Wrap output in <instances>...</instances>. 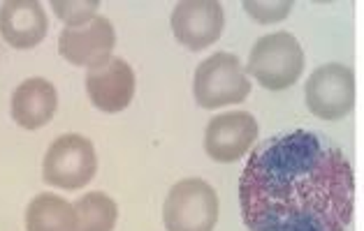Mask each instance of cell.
<instances>
[{
    "label": "cell",
    "instance_id": "obj_1",
    "mask_svg": "<svg viewBox=\"0 0 364 231\" xmlns=\"http://www.w3.org/2000/svg\"><path fill=\"white\" fill-rule=\"evenodd\" d=\"M355 179L343 153L314 132H290L253 148L239 181L248 231H346Z\"/></svg>",
    "mask_w": 364,
    "mask_h": 231
},
{
    "label": "cell",
    "instance_id": "obj_2",
    "mask_svg": "<svg viewBox=\"0 0 364 231\" xmlns=\"http://www.w3.org/2000/svg\"><path fill=\"white\" fill-rule=\"evenodd\" d=\"M246 72L267 91H286L304 72V51L290 33L264 35L251 49Z\"/></svg>",
    "mask_w": 364,
    "mask_h": 231
},
{
    "label": "cell",
    "instance_id": "obj_3",
    "mask_svg": "<svg viewBox=\"0 0 364 231\" xmlns=\"http://www.w3.org/2000/svg\"><path fill=\"white\" fill-rule=\"evenodd\" d=\"M195 102L202 109H220L225 104H239L251 95V81L239 58L232 53L218 51L211 58L202 60L195 69L193 84Z\"/></svg>",
    "mask_w": 364,
    "mask_h": 231
},
{
    "label": "cell",
    "instance_id": "obj_4",
    "mask_svg": "<svg viewBox=\"0 0 364 231\" xmlns=\"http://www.w3.org/2000/svg\"><path fill=\"white\" fill-rule=\"evenodd\" d=\"M163 220L167 231H214L218 222V197L202 179L179 181L165 199Z\"/></svg>",
    "mask_w": 364,
    "mask_h": 231
},
{
    "label": "cell",
    "instance_id": "obj_5",
    "mask_svg": "<svg viewBox=\"0 0 364 231\" xmlns=\"http://www.w3.org/2000/svg\"><path fill=\"white\" fill-rule=\"evenodd\" d=\"M97 157L93 144L82 135H63L49 146L44 155L42 176L54 188L79 190L93 181Z\"/></svg>",
    "mask_w": 364,
    "mask_h": 231
},
{
    "label": "cell",
    "instance_id": "obj_6",
    "mask_svg": "<svg viewBox=\"0 0 364 231\" xmlns=\"http://www.w3.org/2000/svg\"><path fill=\"white\" fill-rule=\"evenodd\" d=\"M306 106L321 120H339L353 111L355 74L350 67L327 63L318 67L306 81Z\"/></svg>",
    "mask_w": 364,
    "mask_h": 231
},
{
    "label": "cell",
    "instance_id": "obj_7",
    "mask_svg": "<svg viewBox=\"0 0 364 231\" xmlns=\"http://www.w3.org/2000/svg\"><path fill=\"white\" fill-rule=\"evenodd\" d=\"M117 47V33L114 26L105 16H95L84 26L65 28L58 38V51L68 63L97 67L107 63L112 49Z\"/></svg>",
    "mask_w": 364,
    "mask_h": 231
},
{
    "label": "cell",
    "instance_id": "obj_8",
    "mask_svg": "<svg viewBox=\"0 0 364 231\" xmlns=\"http://www.w3.org/2000/svg\"><path fill=\"white\" fill-rule=\"evenodd\" d=\"M223 5L214 0H186L172 12V33L191 51H202L223 33Z\"/></svg>",
    "mask_w": 364,
    "mask_h": 231
},
{
    "label": "cell",
    "instance_id": "obj_9",
    "mask_svg": "<svg viewBox=\"0 0 364 231\" xmlns=\"http://www.w3.org/2000/svg\"><path fill=\"white\" fill-rule=\"evenodd\" d=\"M257 139V120L246 111L220 113L204 130V150L214 162H237Z\"/></svg>",
    "mask_w": 364,
    "mask_h": 231
},
{
    "label": "cell",
    "instance_id": "obj_10",
    "mask_svg": "<svg viewBox=\"0 0 364 231\" xmlns=\"http://www.w3.org/2000/svg\"><path fill=\"white\" fill-rule=\"evenodd\" d=\"M135 72L123 58L91 67L86 74V91L91 102L105 113L123 111L135 97Z\"/></svg>",
    "mask_w": 364,
    "mask_h": 231
},
{
    "label": "cell",
    "instance_id": "obj_11",
    "mask_svg": "<svg viewBox=\"0 0 364 231\" xmlns=\"http://www.w3.org/2000/svg\"><path fill=\"white\" fill-rule=\"evenodd\" d=\"M49 21L35 0H7L0 5V35L14 49H33L47 38Z\"/></svg>",
    "mask_w": 364,
    "mask_h": 231
},
{
    "label": "cell",
    "instance_id": "obj_12",
    "mask_svg": "<svg viewBox=\"0 0 364 231\" xmlns=\"http://www.w3.org/2000/svg\"><path fill=\"white\" fill-rule=\"evenodd\" d=\"M56 106L58 95L54 84L42 77H33L16 86L12 95V118L23 130H38L54 118Z\"/></svg>",
    "mask_w": 364,
    "mask_h": 231
},
{
    "label": "cell",
    "instance_id": "obj_13",
    "mask_svg": "<svg viewBox=\"0 0 364 231\" xmlns=\"http://www.w3.org/2000/svg\"><path fill=\"white\" fill-rule=\"evenodd\" d=\"M75 206L58 194H38L26 208V231H75Z\"/></svg>",
    "mask_w": 364,
    "mask_h": 231
},
{
    "label": "cell",
    "instance_id": "obj_14",
    "mask_svg": "<svg viewBox=\"0 0 364 231\" xmlns=\"http://www.w3.org/2000/svg\"><path fill=\"white\" fill-rule=\"evenodd\" d=\"M75 213H77L75 231H112L119 218L117 201L107 197L105 192L84 194L75 203Z\"/></svg>",
    "mask_w": 364,
    "mask_h": 231
},
{
    "label": "cell",
    "instance_id": "obj_15",
    "mask_svg": "<svg viewBox=\"0 0 364 231\" xmlns=\"http://www.w3.org/2000/svg\"><path fill=\"white\" fill-rule=\"evenodd\" d=\"M51 7L58 14V19H63L68 23V28H75V26H84L91 19H95L100 0H82V3H65V0L60 3V0H54Z\"/></svg>",
    "mask_w": 364,
    "mask_h": 231
},
{
    "label": "cell",
    "instance_id": "obj_16",
    "mask_svg": "<svg viewBox=\"0 0 364 231\" xmlns=\"http://www.w3.org/2000/svg\"><path fill=\"white\" fill-rule=\"evenodd\" d=\"M244 10L257 21L274 23L286 19L292 10V3H253V0H248V3H244Z\"/></svg>",
    "mask_w": 364,
    "mask_h": 231
}]
</instances>
